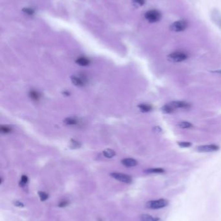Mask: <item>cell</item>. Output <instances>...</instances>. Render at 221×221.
I'll return each mask as SVG.
<instances>
[{
  "label": "cell",
  "instance_id": "6da1fadb",
  "mask_svg": "<svg viewBox=\"0 0 221 221\" xmlns=\"http://www.w3.org/2000/svg\"><path fill=\"white\" fill-rule=\"evenodd\" d=\"M188 58V55L184 51L173 52L167 56V59L171 62L178 63L186 60Z\"/></svg>",
  "mask_w": 221,
  "mask_h": 221
},
{
  "label": "cell",
  "instance_id": "7a4b0ae2",
  "mask_svg": "<svg viewBox=\"0 0 221 221\" xmlns=\"http://www.w3.org/2000/svg\"><path fill=\"white\" fill-rule=\"evenodd\" d=\"M169 204L168 200L165 199H160L154 200H150L146 204V207L149 209H152V210H158L166 207Z\"/></svg>",
  "mask_w": 221,
  "mask_h": 221
},
{
  "label": "cell",
  "instance_id": "3957f363",
  "mask_svg": "<svg viewBox=\"0 0 221 221\" xmlns=\"http://www.w3.org/2000/svg\"><path fill=\"white\" fill-rule=\"evenodd\" d=\"M188 27V22L187 20H181L173 22L170 25V30L173 32H182L186 30Z\"/></svg>",
  "mask_w": 221,
  "mask_h": 221
},
{
  "label": "cell",
  "instance_id": "277c9868",
  "mask_svg": "<svg viewBox=\"0 0 221 221\" xmlns=\"http://www.w3.org/2000/svg\"><path fill=\"white\" fill-rule=\"evenodd\" d=\"M145 19L150 23H156L162 18V14L157 10H150L145 14Z\"/></svg>",
  "mask_w": 221,
  "mask_h": 221
},
{
  "label": "cell",
  "instance_id": "5b68a950",
  "mask_svg": "<svg viewBox=\"0 0 221 221\" xmlns=\"http://www.w3.org/2000/svg\"><path fill=\"white\" fill-rule=\"evenodd\" d=\"M110 176L113 178L116 179V180L118 181H120L126 184H131L132 182V177L128 175L123 174V173L114 172L110 173Z\"/></svg>",
  "mask_w": 221,
  "mask_h": 221
},
{
  "label": "cell",
  "instance_id": "8992f818",
  "mask_svg": "<svg viewBox=\"0 0 221 221\" xmlns=\"http://www.w3.org/2000/svg\"><path fill=\"white\" fill-rule=\"evenodd\" d=\"M219 146L211 144V145H205V146H200L197 147L196 150L200 153H207V152H213L217 151L219 149Z\"/></svg>",
  "mask_w": 221,
  "mask_h": 221
},
{
  "label": "cell",
  "instance_id": "52a82bcc",
  "mask_svg": "<svg viewBox=\"0 0 221 221\" xmlns=\"http://www.w3.org/2000/svg\"><path fill=\"white\" fill-rule=\"evenodd\" d=\"M171 104L172 105V107L176 109H189L191 108V104L187 101H174L170 102Z\"/></svg>",
  "mask_w": 221,
  "mask_h": 221
},
{
  "label": "cell",
  "instance_id": "ba28073f",
  "mask_svg": "<svg viewBox=\"0 0 221 221\" xmlns=\"http://www.w3.org/2000/svg\"><path fill=\"white\" fill-rule=\"evenodd\" d=\"M211 20L213 22L215 23L220 29H221V14L217 9H214L211 12Z\"/></svg>",
  "mask_w": 221,
  "mask_h": 221
},
{
  "label": "cell",
  "instance_id": "9c48e42d",
  "mask_svg": "<svg viewBox=\"0 0 221 221\" xmlns=\"http://www.w3.org/2000/svg\"><path fill=\"white\" fill-rule=\"evenodd\" d=\"M121 163L124 166L128 167V168H131V167H134L138 165V162L135 159L128 158H124L121 160Z\"/></svg>",
  "mask_w": 221,
  "mask_h": 221
},
{
  "label": "cell",
  "instance_id": "30bf717a",
  "mask_svg": "<svg viewBox=\"0 0 221 221\" xmlns=\"http://www.w3.org/2000/svg\"><path fill=\"white\" fill-rule=\"evenodd\" d=\"M71 81H72V83L74 85H75L77 86H79V87H82L85 85V80L81 77L73 76H71Z\"/></svg>",
  "mask_w": 221,
  "mask_h": 221
},
{
  "label": "cell",
  "instance_id": "8fae6325",
  "mask_svg": "<svg viewBox=\"0 0 221 221\" xmlns=\"http://www.w3.org/2000/svg\"><path fill=\"white\" fill-rule=\"evenodd\" d=\"M161 110H162V112L165 113V114H170V113L175 111V109L172 107L170 102L162 106V108H161Z\"/></svg>",
  "mask_w": 221,
  "mask_h": 221
},
{
  "label": "cell",
  "instance_id": "7c38bea8",
  "mask_svg": "<svg viewBox=\"0 0 221 221\" xmlns=\"http://www.w3.org/2000/svg\"><path fill=\"white\" fill-rule=\"evenodd\" d=\"M141 221H159L160 219L158 217H154L148 214H142L140 215Z\"/></svg>",
  "mask_w": 221,
  "mask_h": 221
},
{
  "label": "cell",
  "instance_id": "4fadbf2b",
  "mask_svg": "<svg viewBox=\"0 0 221 221\" xmlns=\"http://www.w3.org/2000/svg\"><path fill=\"white\" fill-rule=\"evenodd\" d=\"M76 63L81 66H88L90 63V61L86 57H80L77 59Z\"/></svg>",
  "mask_w": 221,
  "mask_h": 221
},
{
  "label": "cell",
  "instance_id": "5bb4252c",
  "mask_svg": "<svg viewBox=\"0 0 221 221\" xmlns=\"http://www.w3.org/2000/svg\"><path fill=\"white\" fill-rule=\"evenodd\" d=\"M138 107L140 108V111L143 112H147L151 111L152 109V107L150 104H142L138 105Z\"/></svg>",
  "mask_w": 221,
  "mask_h": 221
},
{
  "label": "cell",
  "instance_id": "9a60e30c",
  "mask_svg": "<svg viewBox=\"0 0 221 221\" xmlns=\"http://www.w3.org/2000/svg\"><path fill=\"white\" fill-rule=\"evenodd\" d=\"M165 172V170L162 168H151V169H148L145 170V173H148V174H159V173H163Z\"/></svg>",
  "mask_w": 221,
  "mask_h": 221
},
{
  "label": "cell",
  "instance_id": "2e32d148",
  "mask_svg": "<svg viewBox=\"0 0 221 221\" xmlns=\"http://www.w3.org/2000/svg\"><path fill=\"white\" fill-rule=\"evenodd\" d=\"M178 126L180 128L182 129H190V128H193V125L188 122H180L178 124Z\"/></svg>",
  "mask_w": 221,
  "mask_h": 221
},
{
  "label": "cell",
  "instance_id": "e0dca14e",
  "mask_svg": "<svg viewBox=\"0 0 221 221\" xmlns=\"http://www.w3.org/2000/svg\"><path fill=\"white\" fill-rule=\"evenodd\" d=\"M103 155L108 158H111L116 155V152L110 149H107L103 151Z\"/></svg>",
  "mask_w": 221,
  "mask_h": 221
},
{
  "label": "cell",
  "instance_id": "ac0fdd59",
  "mask_svg": "<svg viewBox=\"0 0 221 221\" xmlns=\"http://www.w3.org/2000/svg\"><path fill=\"white\" fill-rule=\"evenodd\" d=\"M29 97L33 100L38 101L40 98V94L38 93V92L36 91H31L29 93Z\"/></svg>",
  "mask_w": 221,
  "mask_h": 221
},
{
  "label": "cell",
  "instance_id": "d6986e66",
  "mask_svg": "<svg viewBox=\"0 0 221 221\" xmlns=\"http://www.w3.org/2000/svg\"><path fill=\"white\" fill-rule=\"evenodd\" d=\"M78 122L75 118H68L64 120V123L66 125H76Z\"/></svg>",
  "mask_w": 221,
  "mask_h": 221
},
{
  "label": "cell",
  "instance_id": "ffe728a7",
  "mask_svg": "<svg viewBox=\"0 0 221 221\" xmlns=\"http://www.w3.org/2000/svg\"><path fill=\"white\" fill-rule=\"evenodd\" d=\"M0 131L4 134L9 133L12 131V128L9 125H2L1 128H0Z\"/></svg>",
  "mask_w": 221,
  "mask_h": 221
},
{
  "label": "cell",
  "instance_id": "44dd1931",
  "mask_svg": "<svg viewBox=\"0 0 221 221\" xmlns=\"http://www.w3.org/2000/svg\"><path fill=\"white\" fill-rule=\"evenodd\" d=\"M38 194L40 197V199L41 202H44L47 199H48V198H49V195L47 194L46 193H45L44 192H38Z\"/></svg>",
  "mask_w": 221,
  "mask_h": 221
},
{
  "label": "cell",
  "instance_id": "7402d4cb",
  "mask_svg": "<svg viewBox=\"0 0 221 221\" xmlns=\"http://www.w3.org/2000/svg\"><path fill=\"white\" fill-rule=\"evenodd\" d=\"M28 182V177L26 175H22L20 182V186L24 187Z\"/></svg>",
  "mask_w": 221,
  "mask_h": 221
},
{
  "label": "cell",
  "instance_id": "603a6c76",
  "mask_svg": "<svg viewBox=\"0 0 221 221\" xmlns=\"http://www.w3.org/2000/svg\"><path fill=\"white\" fill-rule=\"evenodd\" d=\"M178 146H180L181 147H189L192 146V144L191 142H178Z\"/></svg>",
  "mask_w": 221,
  "mask_h": 221
},
{
  "label": "cell",
  "instance_id": "cb8c5ba5",
  "mask_svg": "<svg viewBox=\"0 0 221 221\" xmlns=\"http://www.w3.org/2000/svg\"><path fill=\"white\" fill-rule=\"evenodd\" d=\"M13 204H14V205L15 206H16V207H20V208H21V207H22V208L24 207V204H23L22 202H20V201H19V200H16V201H14V202H13Z\"/></svg>",
  "mask_w": 221,
  "mask_h": 221
},
{
  "label": "cell",
  "instance_id": "d4e9b609",
  "mask_svg": "<svg viewBox=\"0 0 221 221\" xmlns=\"http://www.w3.org/2000/svg\"><path fill=\"white\" fill-rule=\"evenodd\" d=\"M134 2L140 6H142L145 3V0H133Z\"/></svg>",
  "mask_w": 221,
  "mask_h": 221
},
{
  "label": "cell",
  "instance_id": "484cf974",
  "mask_svg": "<svg viewBox=\"0 0 221 221\" xmlns=\"http://www.w3.org/2000/svg\"><path fill=\"white\" fill-rule=\"evenodd\" d=\"M68 204V202L66 200H64V201H62L60 202V204H58V206L61 208H64V207L66 206Z\"/></svg>",
  "mask_w": 221,
  "mask_h": 221
},
{
  "label": "cell",
  "instance_id": "4316f807",
  "mask_svg": "<svg viewBox=\"0 0 221 221\" xmlns=\"http://www.w3.org/2000/svg\"><path fill=\"white\" fill-rule=\"evenodd\" d=\"M71 143H72V146L73 147H78L79 146V143L78 142H77V141H75V140H72V142H71Z\"/></svg>",
  "mask_w": 221,
  "mask_h": 221
},
{
  "label": "cell",
  "instance_id": "83f0119b",
  "mask_svg": "<svg viewBox=\"0 0 221 221\" xmlns=\"http://www.w3.org/2000/svg\"><path fill=\"white\" fill-rule=\"evenodd\" d=\"M153 130L154 131H156V132H161V131H162V129H161L160 127H158V126H156V127H155L154 129H153Z\"/></svg>",
  "mask_w": 221,
  "mask_h": 221
},
{
  "label": "cell",
  "instance_id": "f1b7e54d",
  "mask_svg": "<svg viewBox=\"0 0 221 221\" xmlns=\"http://www.w3.org/2000/svg\"><path fill=\"white\" fill-rule=\"evenodd\" d=\"M23 11H25L26 13H27V14H33V10H31V9H26L23 10Z\"/></svg>",
  "mask_w": 221,
  "mask_h": 221
},
{
  "label": "cell",
  "instance_id": "f546056e",
  "mask_svg": "<svg viewBox=\"0 0 221 221\" xmlns=\"http://www.w3.org/2000/svg\"><path fill=\"white\" fill-rule=\"evenodd\" d=\"M215 73H218L219 74H221V70H219V71H215Z\"/></svg>",
  "mask_w": 221,
  "mask_h": 221
}]
</instances>
